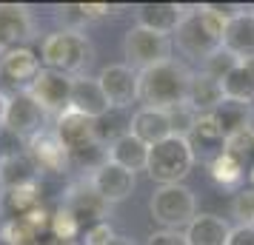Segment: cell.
Instances as JSON below:
<instances>
[{
	"label": "cell",
	"mask_w": 254,
	"mask_h": 245,
	"mask_svg": "<svg viewBox=\"0 0 254 245\" xmlns=\"http://www.w3.org/2000/svg\"><path fill=\"white\" fill-rule=\"evenodd\" d=\"M189 83H191V71L177 60H166L157 63L146 71H137V103L143 108H177L186 103L189 97Z\"/></svg>",
	"instance_id": "1"
},
{
	"label": "cell",
	"mask_w": 254,
	"mask_h": 245,
	"mask_svg": "<svg viewBox=\"0 0 254 245\" xmlns=\"http://www.w3.org/2000/svg\"><path fill=\"white\" fill-rule=\"evenodd\" d=\"M40 60H43V69L60 71L66 77H80L94 63V46L86 37V32L60 29V32H52L43 37Z\"/></svg>",
	"instance_id": "2"
},
{
	"label": "cell",
	"mask_w": 254,
	"mask_h": 245,
	"mask_svg": "<svg viewBox=\"0 0 254 245\" xmlns=\"http://www.w3.org/2000/svg\"><path fill=\"white\" fill-rule=\"evenodd\" d=\"M223 29H226V23H220L217 17L206 14L200 6H191V9L186 6V17L177 26L172 43L186 57L206 63L211 54H217L223 49Z\"/></svg>",
	"instance_id": "3"
},
{
	"label": "cell",
	"mask_w": 254,
	"mask_h": 245,
	"mask_svg": "<svg viewBox=\"0 0 254 245\" xmlns=\"http://www.w3.org/2000/svg\"><path fill=\"white\" fill-rule=\"evenodd\" d=\"M194 160H197V154L191 148L189 137H177L174 134V137H169V140H163L149 148L146 171L160 186H180L186 177L191 174Z\"/></svg>",
	"instance_id": "4"
},
{
	"label": "cell",
	"mask_w": 254,
	"mask_h": 245,
	"mask_svg": "<svg viewBox=\"0 0 254 245\" xmlns=\"http://www.w3.org/2000/svg\"><path fill=\"white\" fill-rule=\"evenodd\" d=\"M149 211L154 222L166 231H186L189 222L197 217V197L189 186H160L149 199Z\"/></svg>",
	"instance_id": "5"
},
{
	"label": "cell",
	"mask_w": 254,
	"mask_h": 245,
	"mask_svg": "<svg viewBox=\"0 0 254 245\" xmlns=\"http://www.w3.org/2000/svg\"><path fill=\"white\" fill-rule=\"evenodd\" d=\"M172 37L157 35L151 29L143 26H131L123 37V54H126V66H131L134 71H146L157 63L172 60Z\"/></svg>",
	"instance_id": "6"
},
{
	"label": "cell",
	"mask_w": 254,
	"mask_h": 245,
	"mask_svg": "<svg viewBox=\"0 0 254 245\" xmlns=\"http://www.w3.org/2000/svg\"><path fill=\"white\" fill-rule=\"evenodd\" d=\"M26 94L40 105L43 114H52L58 120L63 111H69L71 105V77L52 69H40V74L26 89Z\"/></svg>",
	"instance_id": "7"
},
{
	"label": "cell",
	"mask_w": 254,
	"mask_h": 245,
	"mask_svg": "<svg viewBox=\"0 0 254 245\" xmlns=\"http://www.w3.org/2000/svg\"><path fill=\"white\" fill-rule=\"evenodd\" d=\"M26 154L29 160L35 163L37 174L40 171H49V174H63L71 168V154L69 148L63 146L55 129H40L35 137L26 140Z\"/></svg>",
	"instance_id": "8"
},
{
	"label": "cell",
	"mask_w": 254,
	"mask_h": 245,
	"mask_svg": "<svg viewBox=\"0 0 254 245\" xmlns=\"http://www.w3.org/2000/svg\"><path fill=\"white\" fill-rule=\"evenodd\" d=\"M97 83H100L109 105L117 111H126L131 103H137V71L126 63H112V66L100 69Z\"/></svg>",
	"instance_id": "9"
},
{
	"label": "cell",
	"mask_w": 254,
	"mask_h": 245,
	"mask_svg": "<svg viewBox=\"0 0 254 245\" xmlns=\"http://www.w3.org/2000/svg\"><path fill=\"white\" fill-rule=\"evenodd\" d=\"M35 37V17L20 3H0V54L26 46Z\"/></svg>",
	"instance_id": "10"
},
{
	"label": "cell",
	"mask_w": 254,
	"mask_h": 245,
	"mask_svg": "<svg viewBox=\"0 0 254 245\" xmlns=\"http://www.w3.org/2000/svg\"><path fill=\"white\" fill-rule=\"evenodd\" d=\"M40 63H43L40 54L29 46L3 51L0 54V77L9 83V86H14L17 92H26L32 86V80L40 74V69H43Z\"/></svg>",
	"instance_id": "11"
},
{
	"label": "cell",
	"mask_w": 254,
	"mask_h": 245,
	"mask_svg": "<svg viewBox=\"0 0 254 245\" xmlns=\"http://www.w3.org/2000/svg\"><path fill=\"white\" fill-rule=\"evenodd\" d=\"M43 111H40V105L29 97L26 92H17L14 97H9V111H6V123H3V129L14 134V137H20V140H29V137H35L37 131L43 129Z\"/></svg>",
	"instance_id": "12"
},
{
	"label": "cell",
	"mask_w": 254,
	"mask_h": 245,
	"mask_svg": "<svg viewBox=\"0 0 254 245\" xmlns=\"http://www.w3.org/2000/svg\"><path fill=\"white\" fill-rule=\"evenodd\" d=\"M63 208H69L71 214L77 217L80 225H83V222L94 225V222H106V214H109L112 205H109V202L94 191L89 180H80V183H74V186L69 188Z\"/></svg>",
	"instance_id": "13"
},
{
	"label": "cell",
	"mask_w": 254,
	"mask_h": 245,
	"mask_svg": "<svg viewBox=\"0 0 254 245\" xmlns=\"http://www.w3.org/2000/svg\"><path fill=\"white\" fill-rule=\"evenodd\" d=\"M89 183H92V188L109 202V205H117V202H123V199L131 197L137 180H134V174H128L126 168H120V165H115L109 160V163H103L92 177H89Z\"/></svg>",
	"instance_id": "14"
},
{
	"label": "cell",
	"mask_w": 254,
	"mask_h": 245,
	"mask_svg": "<svg viewBox=\"0 0 254 245\" xmlns=\"http://www.w3.org/2000/svg\"><path fill=\"white\" fill-rule=\"evenodd\" d=\"M69 108L83 117H92V120H100L103 114L112 111V105L106 100L97 77H89V74L71 77V105Z\"/></svg>",
	"instance_id": "15"
},
{
	"label": "cell",
	"mask_w": 254,
	"mask_h": 245,
	"mask_svg": "<svg viewBox=\"0 0 254 245\" xmlns=\"http://www.w3.org/2000/svg\"><path fill=\"white\" fill-rule=\"evenodd\" d=\"M186 17V6L180 3H140L134 6V26L151 29L157 35H174Z\"/></svg>",
	"instance_id": "16"
},
{
	"label": "cell",
	"mask_w": 254,
	"mask_h": 245,
	"mask_svg": "<svg viewBox=\"0 0 254 245\" xmlns=\"http://www.w3.org/2000/svg\"><path fill=\"white\" fill-rule=\"evenodd\" d=\"M223 51H229L234 60L240 63H252L254 60V14L243 9L234 20L226 23L223 29Z\"/></svg>",
	"instance_id": "17"
},
{
	"label": "cell",
	"mask_w": 254,
	"mask_h": 245,
	"mask_svg": "<svg viewBox=\"0 0 254 245\" xmlns=\"http://www.w3.org/2000/svg\"><path fill=\"white\" fill-rule=\"evenodd\" d=\"M128 131L143 140L146 146H157V143L174 137V129H172V120H169V111H160V108H143L140 105L137 111L131 114V126Z\"/></svg>",
	"instance_id": "18"
},
{
	"label": "cell",
	"mask_w": 254,
	"mask_h": 245,
	"mask_svg": "<svg viewBox=\"0 0 254 245\" xmlns=\"http://www.w3.org/2000/svg\"><path fill=\"white\" fill-rule=\"evenodd\" d=\"M55 134H58L63 146L69 148V154L80 151L86 146L97 143V129H94V120L92 117H83L77 111H63L58 117V126H55Z\"/></svg>",
	"instance_id": "19"
},
{
	"label": "cell",
	"mask_w": 254,
	"mask_h": 245,
	"mask_svg": "<svg viewBox=\"0 0 254 245\" xmlns=\"http://www.w3.org/2000/svg\"><path fill=\"white\" fill-rule=\"evenodd\" d=\"M211 117H214V123H217V129H220V134H223L226 143L234 140V137H243V134H249L254 129L252 126V105L237 103V100H223L211 111Z\"/></svg>",
	"instance_id": "20"
},
{
	"label": "cell",
	"mask_w": 254,
	"mask_h": 245,
	"mask_svg": "<svg viewBox=\"0 0 254 245\" xmlns=\"http://www.w3.org/2000/svg\"><path fill=\"white\" fill-rule=\"evenodd\" d=\"M183 234L189 245H229L231 225L217 214H197Z\"/></svg>",
	"instance_id": "21"
},
{
	"label": "cell",
	"mask_w": 254,
	"mask_h": 245,
	"mask_svg": "<svg viewBox=\"0 0 254 245\" xmlns=\"http://www.w3.org/2000/svg\"><path fill=\"white\" fill-rule=\"evenodd\" d=\"M109 160L120 168H126L128 174H137V171H146L149 165V146L143 140H137L131 131L117 137L112 146H109Z\"/></svg>",
	"instance_id": "22"
},
{
	"label": "cell",
	"mask_w": 254,
	"mask_h": 245,
	"mask_svg": "<svg viewBox=\"0 0 254 245\" xmlns=\"http://www.w3.org/2000/svg\"><path fill=\"white\" fill-rule=\"evenodd\" d=\"M223 100H226V94H223V86H220V80L208 77L206 71H194V74H191L186 103L191 105L197 114H211V111H214V108L223 103Z\"/></svg>",
	"instance_id": "23"
},
{
	"label": "cell",
	"mask_w": 254,
	"mask_h": 245,
	"mask_svg": "<svg viewBox=\"0 0 254 245\" xmlns=\"http://www.w3.org/2000/svg\"><path fill=\"white\" fill-rule=\"evenodd\" d=\"M37 205H43L40 202V180L17 186V188H6L0 194V208L9 214V220H20L23 214H29Z\"/></svg>",
	"instance_id": "24"
},
{
	"label": "cell",
	"mask_w": 254,
	"mask_h": 245,
	"mask_svg": "<svg viewBox=\"0 0 254 245\" xmlns=\"http://www.w3.org/2000/svg\"><path fill=\"white\" fill-rule=\"evenodd\" d=\"M208 174H211V180H214L220 188H226V191H240L243 180H246V168H243L240 157H234V154H229V151H220V154L211 157Z\"/></svg>",
	"instance_id": "25"
},
{
	"label": "cell",
	"mask_w": 254,
	"mask_h": 245,
	"mask_svg": "<svg viewBox=\"0 0 254 245\" xmlns=\"http://www.w3.org/2000/svg\"><path fill=\"white\" fill-rule=\"evenodd\" d=\"M226 100H237V103L252 105L254 103V69L249 63H237L234 69L220 80Z\"/></svg>",
	"instance_id": "26"
},
{
	"label": "cell",
	"mask_w": 254,
	"mask_h": 245,
	"mask_svg": "<svg viewBox=\"0 0 254 245\" xmlns=\"http://www.w3.org/2000/svg\"><path fill=\"white\" fill-rule=\"evenodd\" d=\"M37 180V168L29 160V154H12V157H3L0 160V186L6 188H17L26 183H35Z\"/></svg>",
	"instance_id": "27"
},
{
	"label": "cell",
	"mask_w": 254,
	"mask_h": 245,
	"mask_svg": "<svg viewBox=\"0 0 254 245\" xmlns=\"http://www.w3.org/2000/svg\"><path fill=\"white\" fill-rule=\"evenodd\" d=\"M189 143H191L194 151H197V146H200V148H217V154L226 148V140H223V134H220L217 123H214L211 114L197 117L194 129H191V134H189Z\"/></svg>",
	"instance_id": "28"
},
{
	"label": "cell",
	"mask_w": 254,
	"mask_h": 245,
	"mask_svg": "<svg viewBox=\"0 0 254 245\" xmlns=\"http://www.w3.org/2000/svg\"><path fill=\"white\" fill-rule=\"evenodd\" d=\"M49 231H52V237H55V240H63V243H74V240L80 237L83 225L77 222V217H74L69 208H63V205H60V208L52 214Z\"/></svg>",
	"instance_id": "29"
},
{
	"label": "cell",
	"mask_w": 254,
	"mask_h": 245,
	"mask_svg": "<svg viewBox=\"0 0 254 245\" xmlns=\"http://www.w3.org/2000/svg\"><path fill=\"white\" fill-rule=\"evenodd\" d=\"M0 240L3 245H43L40 234L32 231L23 220H6L0 225Z\"/></svg>",
	"instance_id": "30"
},
{
	"label": "cell",
	"mask_w": 254,
	"mask_h": 245,
	"mask_svg": "<svg viewBox=\"0 0 254 245\" xmlns=\"http://www.w3.org/2000/svg\"><path fill=\"white\" fill-rule=\"evenodd\" d=\"M58 17H60V23H63V29H69V32H83V26L92 20V17L86 14V3H69V6H60Z\"/></svg>",
	"instance_id": "31"
},
{
	"label": "cell",
	"mask_w": 254,
	"mask_h": 245,
	"mask_svg": "<svg viewBox=\"0 0 254 245\" xmlns=\"http://www.w3.org/2000/svg\"><path fill=\"white\" fill-rule=\"evenodd\" d=\"M237 63H240V60H234L229 51H223V49H220L217 54H211V57L203 63V69H200V71H206L208 77H214V80H223V77H226Z\"/></svg>",
	"instance_id": "32"
},
{
	"label": "cell",
	"mask_w": 254,
	"mask_h": 245,
	"mask_svg": "<svg viewBox=\"0 0 254 245\" xmlns=\"http://www.w3.org/2000/svg\"><path fill=\"white\" fill-rule=\"evenodd\" d=\"M115 240H117V234L112 228V222H94L83 234V245H112Z\"/></svg>",
	"instance_id": "33"
},
{
	"label": "cell",
	"mask_w": 254,
	"mask_h": 245,
	"mask_svg": "<svg viewBox=\"0 0 254 245\" xmlns=\"http://www.w3.org/2000/svg\"><path fill=\"white\" fill-rule=\"evenodd\" d=\"M200 9L206 14H211V17H217L220 23H229V20H234L246 6H234V3H203Z\"/></svg>",
	"instance_id": "34"
},
{
	"label": "cell",
	"mask_w": 254,
	"mask_h": 245,
	"mask_svg": "<svg viewBox=\"0 0 254 245\" xmlns=\"http://www.w3.org/2000/svg\"><path fill=\"white\" fill-rule=\"evenodd\" d=\"M20 220H23L26 225L32 228V231L43 234V231H46V228H49V222H52V214H49V211L43 208V205H37V208H32V211H29V214H23Z\"/></svg>",
	"instance_id": "35"
},
{
	"label": "cell",
	"mask_w": 254,
	"mask_h": 245,
	"mask_svg": "<svg viewBox=\"0 0 254 245\" xmlns=\"http://www.w3.org/2000/svg\"><path fill=\"white\" fill-rule=\"evenodd\" d=\"M146 245H189V243H186L183 231H166V228H163V231L151 234L149 240H146Z\"/></svg>",
	"instance_id": "36"
},
{
	"label": "cell",
	"mask_w": 254,
	"mask_h": 245,
	"mask_svg": "<svg viewBox=\"0 0 254 245\" xmlns=\"http://www.w3.org/2000/svg\"><path fill=\"white\" fill-rule=\"evenodd\" d=\"M229 245H254V225H234Z\"/></svg>",
	"instance_id": "37"
},
{
	"label": "cell",
	"mask_w": 254,
	"mask_h": 245,
	"mask_svg": "<svg viewBox=\"0 0 254 245\" xmlns=\"http://www.w3.org/2000/svg\"><path fill=\"white\" fill-rule=\"evenodd\" d=\"M6 111H9V97L0 92V129H3V123H6Z\"/></svg>",
	"instance_id": "38"
},
{
	"label": "cell",
	"mask_w": 254,
	"mask_h": 245,
	"mask_svg": "<svg viewBox=\"0 0 254 245\" xmlns=\"http://www.w3.org/2000/svg\"><path fill=\"white\" fill-rule=\"evenodd\" d=\"M43 245H74V243H63V240H55V237H52V240H46Z\"/></svg>",
	"instance_id": "39"
},
{
	"label": "cell",
	"mask_w": 254,
	"mask_h": 245,
	"mask_svg": "<svg viewBox=\"0 0 254 245\" xmlns=\"http://www.w3.org/2000/svg\"><path fill=\"white\" fill-rule=\"evenodd\" d=\"M112 245H134V243H131V240H126V237H117Z\"/></svg>",
	"instance_id": "40"
},
{
	"label": "cell",
	"mask_w": 254,
	"mask_h": 245,
	"mask_svg": "<svg viewBox=\"0 0 254 245\" xmlns=\"http://www.w3.org/2000/svg\"><path fill=\"white\" fill-rule=\"evenodd\" d=\"M249 183H252V188H254V165H252V171H249Z\"/></svg>",
	"instance_id": "41"
},
{
	"label": "cell",
	"mask_w": 254,
	"mask_h": 245,
	"mask_svg": "<svg viewBox=\"0 0 254 245\" xmlns=\"http://www.w3.org/2000/svg\"><path fill=\"white\" fill-rule=\"evenodd\" d=\"M246 9H249V12H252V14H254V3H252V6H246Z\"/></svg>",
	"instance_id": "42"
},
{
	"label": "cell",
	"mask_w": 254,
	"mask_h": 245,
	"mask_svg": "<svg viewBox=\"0 0 254 245\" xmlns=\"http://www.w3.org/2000/svg\"><path fill=\"white\" fill-rule=\"evenodd\" d=\"M252 148H254V129H252Z\"/></svg>",
	"instance_id": "43"
},
{
	"label": "cell",
	"mask_w": 254,
	"mask_h": 245,
	"mask_svg": "<svg viewBox=\"0 0 254 245\" xmlns=\"http://www.w3.org/2000/svg\"><path fill=\"white\" fill-rule=\"evenodd\" d=\"M0 194H3V186H0Z\"/></svg>",
	"instance_id": "44"
},
{
	"label": "cell",
	"mask_w": 254,
	"mask_h": 245,
	"mask_svg": "<svg viewBox=\"0 0 254 245\" xmlns=\"http://www.w3.org/2000/svg\"><path fill=\"white\" fill-rule=\"evenodd\" d=\"M0 214H3V208H0Z\"/></svg>",
	"instance_id": "45"
}]
</instances>
